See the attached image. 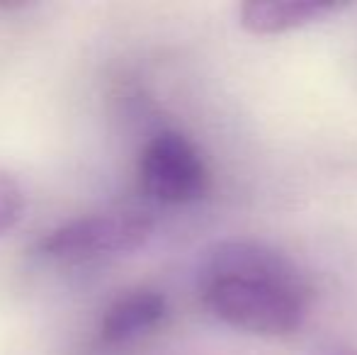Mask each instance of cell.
<instances>
[{
    "instance_id": "obj_1",
    "label": "cell",
    "mask_w": 357,
    "mask_h": 355,
    "mask_svg": "<svg viewBox=\"0 0 357 355\" xmlns=\"http://www.w3.org/2000/svg\"><path fill=\"white\" fill-rule=\"evenodd\" d=\"M309 282L275 248L234 239L209 251L199 273V294L226 326L253 336H289L301 326Z\"/></svg>"
},
{
    "instance_id": "obj_2",
    "label": "cell",
    "mask_w": 357,
    "mask_h": 355,
    "mask_svg": "<svg viewBox=\"0 0 357 355\" xmlns=\"http://www.w3.org/2000/svg\"><path fill=\"white\" fill-rule=\"evenodd\" d=\"M153 229V219L142 209L93 212L49 229L32 251L56 263H88L127 256L151 241Z\"/></svg>"
},
{
    "instance_id": "obj_3",
    "label": "cell",
    "mask_w": 357,
    "mask_h": 355,
    "mask_svg": "<svg viewBox=\"0 0 357 355\" xmlns=\"http://www.w3.org/2000/svg\"><path fill=\"white\" fill-rule=\"evenodd\" d=\"M139 183L160 204L197 202L209 190V168L199 149L175 129L158 132L139 158Z\"/></svg>"
},
{
    "instance_id": "obj_4",
    "label": "cell",
    "mask_w": 357,
    "mask_h": 355,
    "mask_svg": "<svg viewBox=\"0 0 357 355\" xmlns=\"http://www.w3.org/2000/svg\"><path fill=\"white\" fill-rule=\"evenodd\" d=\"M165 314H168V302L158 289H129L105 309L100 336L109 346L139 341L160 326Z\"/></svg>"
},
{
    "instance_id": "obj_5",
    "label": "cell",
    "mask_w": 357,
    "mask_h": 355,
    "mask_svg": "<svg viewBox=\"0 0 357 355\" xmlns=\"http://www.w3.org/2000/svg\"><path fill=\"white\" fill-rule=\"evenodd\" d=\"M343 8L348 3L338 0H248L241 5V24L245 32L268 37L299 29Z\"/></svg>"
},
{
    "instance_id": "obj_6",
    "label": "cell",
    "mask_w": 357,
    "mask_h": 355,
    "mask_svg": "<svg viewBox=\"0 0 357 355\" xmlns=\"http://www.w3.org/2000/svg\"><path fill=\"white\" fill-rule=\"evenodd\" d=\"M27 212V195L17 178L0 168V236L10 234Z\"/></svg>"
}]
</instances>
